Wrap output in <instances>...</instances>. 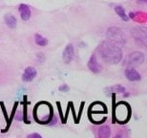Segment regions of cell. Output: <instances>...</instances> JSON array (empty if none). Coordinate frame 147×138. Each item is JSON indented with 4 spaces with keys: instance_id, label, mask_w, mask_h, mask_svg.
I'll list each match as a JSON object with an SVG mask.
<instances>
[{
    "instance_id": "6da1fadb",
    "label": "cell",
    "mask_w": 147,
    "mask_h": 138,
    "mask_svg": "<svg viewBox=\"0 0 147 138\" xmlns=\"http://www.w3.org/2000/svg\"><path fill=\"white\" fill-rule=\"evenodd\" d=\"M98 51L102 60L107 63L117 64L122 60L121 48L109 39L102 41L98 47Z\"/></svg>"
},
{
    "instance_id": "7a4b0ae2",
    "label": "cell",
    "mask_w": 147,
    "mask_h": 138,
    "mask_svg": "<svg viewBox=\"0 0 147 138\" xmlns=\"http://www.w3.org/2000/svg\"><path fill=\"white\" fill-rule=\"evenodd\" d=\"M107 39L111 40L112 42L116 43L117 45L121 47L125 43V37L124 34L122 33V31L119 28L117 27H111L107 30L106 33Z\"/></svg>"
},
{
    "instance_id": "3957f363",
    "label": "cell",
    "mask_w": 147,
    "mask_h": 138,
    "mask_svg": "<svg viewBox=\"0 0 147 138\" xmlns=\"http://www.w3.org/2000/svg\"><path fill=\"white\" fill-rule=\"evenodd\" d=\"M144 55L142 52H133L126 57L124 64L127 66H138L144 63Z\"/></svg>"
},
{
    "instance_id": "277c9868",
    "label": "cell",
    "mask_w": 147,
    "mask_h": 138,
    "mask_svg": "<svg viewBox=\"0 0 147 138\" xmlns=\"http://www.w3.org/2000/svg\"><path fill=\"white\" fill-rule=\"evenodd\" d=\"M132 34H133V36L135 39H136V40L140 39V45H142V47H145V44H146V30H145V28L137 27V28L133 29Z\"/></svg>"
},
{
    "instance_id": "5b68a950",
    "label": "cell",
    "mask_w": 147,
    "mask_h": 138,
    "mask_svg": "<svg viewBox=\"0 0 147 138\" xmlns=\"http://www.w3.org/2000/svg\"><path fill=\"white\" fill-rule=\"evenodd\" d=\"M88 68L90 69L91 72L95 73V74H98V73L101 72L102 66L99 64L98 60H96V56L95 54H93L91 56L90 60L88 61Z\"/></svg>"
},
{
    "instance_id": "8992f818",
    "label": "cell",
    "mask_w": 147,
    "mask_h": 138,
    "mask_svg": "<svg viewBox=\"0 0 147 138\" xmlns=\"http://www.w3.org/2000/svg\"><path fill=\"white\" fill-rule=\"evenodd\" d=\"M125 76L127 80L130 82H138L142 79V76L133 66H127V68L125 69Z\"/></svg>"
},
{
    "instance_id": "52a82bcc",
    "label": "cell",
    "mask_w": 147,
    "mask_h": 138,
    "mask_svg": "<svg viewBox=\"0 0 147 138\" xmlns=\"http://www.w3.org/2000/svg\"><path fill=\"white\" fill-rule=\"evenodd\" d=\"M74 54H75V50H74V46L72 43H69L68 45L65 47L64 51L62 53V60L65 63H70L74 58Z\"/></svg>"
},
{
    "instance_id": "ba28073f",
    "label": "cell",
    "mask_w": 147,
    "mask_h": 138,
    "mask_svg": "<svg viewBox=\"0 0 147 138\" xmlns=\"http://www.w3.org/2000/svg\"><path fill=\"white\" fill-rule=\"evenodd\" d=\"M36 75H37L36 70L34 69L33 66H28L27 68L24 70V72H23V74H22V81L26 82V83L32 82L36 77Z\"/></svg>"
},
{
    "instance_id": "9c48e42d",
    "label": "cell",
    "mask_w": 147,
    "mask_h": 138,
    "mask_svg": "<svg viewBox=\"0 0 147 138\" xmlns=\"http://www.w3.org/2000/svg\"><path fill=\"white\" fill-rule=\"evenodd\" d=\"M18 11H19V14H20V16H21V19L24 20V21H27L31 18V16H32V13H31V10H30V7L26 4H20L19 5V8H18Z\"/></svg>"
},
{
    "instance_id": "30bf717a",
    "label": "cell",
    "mask_w": 147,
    "mask_h": 138,
    "mask_svg": "<svg viewBox=\"0 0 147 138\" xmlns=\"http://www.w3.org/2000/svg\"><path fill=\"white\" fill-rule=\"evenodd\" d=\"M105 92H106L107 95H109V94H116V93L122 94L125 92V87L120 86V84H116V86L105 88Z\"/></svg>"
},
{
    "instance_id": "8fae6325",
    "label": "cell",
    "mask_w": 147,
    "mask_h": 138,
    "mask_svg": "<svg viewBox=\"0 0 147 138\" xmlns=\"http://www.w3.org/2000/svg\"><path fill=\"white\" fill-rule=\"evenodd\" d=\"M4 20H5V23L7 24L8 27H10L11 29H14L16 27L17 21H16V18L13 16V14H5Z\"/></svg>"
},
{
    "instance_id": "7c38bea8",
    "label": "cell",
    "mask_w": 147,
    "mask_h": 138,
    "mask_svg": "<svg viewBox=\"0 0 147 138\" xmlns=\"http://www.w3.org/2000/svg\"><path fill=\"white\" fill-rule=\"evenodd\" d=\"M111 135V128L108 126H101L98 128V137L107 138Z\"/></svg>"
},
{
    "instance_id": "4fadbf2b",
    "label": "cell",
    "mask_w": 147,
    "mask_h": 138,
    "mask_svg": "<svg viewBox=\"0 0 147 138\" xmlns=\"http://www.w3.org/2000/svg\"><path fill=\"white\" fill-rule=\"evenodd\" d=\"M34 41H36V43L38 46H42V47L48 44V39L39 34H36V36H34Z\"/></svg>"
},
{
    "instance_id": "5bb4252c",
    "label": "cell",
    "mask_w": 147,
    "mask_h": 138,
    "mask_svg": "<svg viewBox=\"0 0 147 138\" xmlns=\"http://www.w3.org/2000/svg\"><path fill=\"white\" fill-rule=\"evenodd\" d=\"M115 11H116V13L119 14V16L122 20H124V21H128L129 17H128V16H126L124 9H123L121 6H116V7H115Z\"/></svg>"
},
{
    "instance_id": "9a60e30c",
    "label": "cell",
    "mask_w": 147,
    "mask_h": 138,
    "mask_svg": "<svg viewBox=\"0 0 147 138\" xmlns=\"http://www.w3.org/2000/svg\"><path fill=\"white\" fill-rule=\"evenodd\" d=\"M58 89H59L60 92H68L70 88H69V86H67V84H62L61 86H59V88H58Z\"/></svg>"
},
{
    "instance_id": "2e32d148",
    "label": "cell",
    "mask_w": 147,
    "mask_h": 138,
    "mask_svg": "<svg viewBox=\"0 0 147 138\" xmlns=\"http://www.w3.org/2000/svg\"><path fill=\"white\" fill-rule=\"evenodd\" d=\"M27 137L28 138H41L42 136H41L40 134H38V133H31V134H29Z\"/></svg>"
},
{
    "instance_id": "e0dca14e",
    "label": "cell",
    "mask_w": 147,
    "mask_h": 138,
    "mask_svg": "<svg viewBox=\"0 0 147 138\" xmlns=\"http://www.w3.org/2000/svg\"><path fill=\"white\" fill-rule=\"evenodd\" d=\"M139 2H142V3H146L147 0H139Z\"/></svg>"
}]
</instances>
